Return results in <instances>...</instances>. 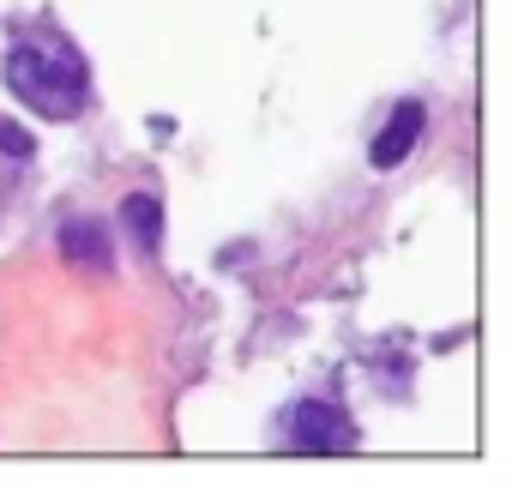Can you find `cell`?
Listing matches in <instances>:
<instances>
[{
    "label": "cell",
    "mask_w": 512,
    "mask_h": 488,
    "mask_svg": "<svg viewBox=\"0 0 512 488\" xmlns=\"http://www.w3.org/2000/svg\"><path fill=\"white\" fill-rule=\"evenodd\" d=\"M7 85L19 103H31L49 121L79 115L91 97V73H85L79 49H67V43H19L7 55Z\"/></svg>",
    "instance_id": "6da1fadb"
},
{
    "label": "cell",
    "mask_w": 512,
    "mask_h": 488,
    "mask_svg": "<svg viewBox=\"0 0 512 488\" xmlns=\"http://www.w3.org/2000/svg\"><path fill=\"white\" fill-rule=\"evenodd\" d=\"M0 145H7L13 157H25V151H31V139H25V133H19L13 121H0Z\"/></svg>",
    "instance_id": "8992f818"
},
{
    "label": "cell",
    "mask_w": 512,
    "mask_h": 488,
    "mask_svg": "<svg viewBox=\"0 0 512 488\" xmlns=\"http://www.w3.org/2000/svg\"><path fill=\"white\" fill-rule=\"evenodd\" d=\"M127 217H133V229H139V241H145V248H157V241H163L157 199H127Z\"/></svg>",
    "instance_id": "277c9868"
},
{
    "label": "cell",
    "mask_w": 512,
    "mask_h": 488,
    "mask_svg": "<svg viewBox=\"0 0 512 488\" xmlns=\"http://www.w3.org/2000/svg\"><path fill=\"white\" fill-rule=\"evenodd\" d=\"M290 446L296 452H350L356 446V434H350V416L344 410H332V404H296L290 410Z\"/></svg>",
    "instance_id": "7a4b0ae2"
},
{
    "label": "cell",
    "mask_w": 512,
    "mask_h": 488,
    "mask_svg": "<svg viewBox=\"0 0 512 488\" xmlns=\"http://www.w3.org/2000/svg\"><path fill=\"white\" fill-rule=\"evenodd\" d=\"M416 133H422V103H398V109H392V121H386V133L374 139V163H380V169L404 163V157H410V145H416Z\"/></svg>",
    "instance_id": "3957f363"
},
{
    "label": "cell",
    "mask_w": 512,
    "mask_h": 488,
    "mask_svg": "<svg viewBox=\"0 0 512 488\" xmlns=\"http://www.w3.org/2000/svg\"><path fill=\"white\" fill-rule=\"evenodd\" d=\"M67 254H73V260L85 254L91 266H103V241H97V229H91V223H73V229H67Z\"/></svg>",
    "instance_id": "5b68a950"
}]
</instances>
